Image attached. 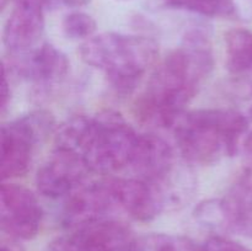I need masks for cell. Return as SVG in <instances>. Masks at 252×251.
Returning <instances> with one entry per match:
<instances>
[{"instance_id": "9a60e30c", "label": "cell", "mask_w": 252, "mask_h": 251, "mask_svg": "<svg viewBox=\"0 0 252 251\" xmlns=\"http://www.w3.org/2000/svg\"><path fill=\"white\" fill-rule=\"evenodd\" d=\"M225 64L236 93L252 96V31L233 29L225 34Z\"/></svg>"}, {"instance_id": "7a4b0ae2", "label": "cell", "mask_w": 252, "mask_h": 251, "mask_svg": "<svg viewBox=\"0 0 252 251\" xmlns=\"http://www.w3.org/2000/svg\"><path fill=\"white\" fill-rule=\"evenodd\" d=\"M139 135L120 113L103 111L65 121L57 132L56 147L81 155L91 172L108 175L129 169Z\"/></svg>"}, {"instance_id": "484cf974", "label": "cell", "mask_w": 252, "mask_h": 251, "mask_svg": "<svg viewBox=\"0 0 252 251\" xmlns=\"http://www.w3.org/2000/svg\"><path fill=\"white\" fill-rule=\"evenodd\" d=\"M9 1H10V0H0V6H1L2 10L5 9V6H6L7 2H9Z\"/></svg>"}, {"instance_id": "d6986e66", "label": "cell", "mask_w": 252, "mask_h": 251, "mask_svg": "<svg viewBox=\"0 0 252 251\" xmlns=\"http://www.w3.org/2000/svg\"><path fill=\"white\" fill-rule=\"evenodd\" d=\"M201 249L202 251H252L248 246L224 236H212L201 245Z\"/></svg>"}, {"instance_id": "5b68a950", "label": "cell", "mask_w": 252, "mask_h": 251, "mask_svg": "<svg viewBox=\"0 0 252 251\" xmlns=\"http://www.w3.org/2000/svg\"><path fill=\"white\" fill-rule=\"evenodd\" d=\"M53 126V116L46 111L30 112L2 126L0 142V174L2 180L26 174L34 148L52 132Z\"/></svg>"}, {"instance_id": "6da1fadb", "label": "cell", "mask_w": 252, "mask_h": 251, "mask_svg": "<svg viewBox=\"0 0 252 251\" xmlns=\"http://www.w3.org/2000/svg\"><path fill=\"white\" fill-rule=\"evenodd\" d=\"M213 69L211 34L199 26L192 27L153 73L137 101V116L155 127H174Z\"/></svg>"}, {"instance_id": "44dd1931", "label": "cell", "mask_w": 252, "mask_h": 251, "mask_svg": "<svg viewBox=\"0 0 252 251\" xmlns=\"http://www.w3.org/2000/svg\"><path fill=\"white\" fill-rule=\"evenodd\" d=\"M10 98V84L7 81V75L2 71V83H1V112L4 113L7 107Z\"/></svg>"}, {"instance_id": "4fadbf2b", "label": "cell", "mask_w": 252, "mask_h": 251, "mask_svg": "<svg viewBox=\"0 0 252 251\" xmlns=\"http://www.w3.org/2000/svg\"><path fill=\"white\" fill-rule=\"evenodd\" d=\"M43 10L36 5L16 2L2 33L10 54L25 53L39 46L44 33Z\"/></svg>"}, {"instance_id": "7c38bea8", "label": "cell", "mask_w": 252, "mask_h": 251, "mask_svg": "<svg viewBox=\"0 0 252 251\" xmlns=\"http://www.w3.org/2000/svg\"><path fill=\"white\" fill-rule=\"evenodd\" d=\"M4 64L9 73L37 84H53L63 80L69 71V59L61 49L51 43H42L36 48L20 54H10Z\"/></svg>"}, {"instance_id": "ffe728a7", "label": "cell", "mask_w": 252, "mask_h": 251, "mask_svg": "<svg viewBox=\"0 0 252 251\" xmlns=\"http://www.w3.org/2000/svg\"><path fill=\"white\" fill-rule=\"evenodd\" d=\"M234 5H235L236 19H252V0H234Z\"/></svg>"}, {"instance_id": "ba28073f", "label": "cell", "mask_w": 252, "mask_h": 251, "mask_svg": "<svg viewBox=\"0 0 252 251\" xmlns=\"http://www.w3.org/2000/svg\"><path fill=\"white\" fill-rule=\"evenodd\" d=\"M90 172L81 155L73 150L56 147L37 171V189L48 198H65L85 185Z\"/></svg>"}, {"instance_id": "8992f818", "label": "cell", "mask_w": 252, "mask_h": 251, "mask_svg": "<svg viewBox=\"0 0 252 251\" xmlns=\"http://www.w3.org/2000/svg\"><path fill=\"white\" fill-rule=\"evenodd\" d=\"M199 223L252 239V170H246L220 199H209L194 209Z\"/></svg>"}, {"instance_id": "9c48e42d", "label": "cell", "mask_w": 252, "mask_h": 251, "mask_svg": "<svg viewBox=\"0 0 252 251\" xmlns=\"http://www.w3.org/2000/svg\"><path fill=\"white\" fill-rule=\"evenodd\" d=\"M134 240L127 225L106 218L74 229L52 243L49 251H132Z\"/></svg>"}, {"instance_id": "2e32d148", "label": "cell", "mask_w": 252, "mask_h": 251, "mask_svg": "<svg viewBox=\"0 0 252 251\" xmlns=\"http://www.w3.org/2000/svg\"><path fill=\"white\" fill-rule=\"evenodd\" d=\"M132 251H202V249L186 236L155 233L135 238Z\"/></svg>"}, {"instance_id": "7402d4cb", "label": "cell", "mask_w": 252, "mask_h": 251, "mask_svg": "<svg viewBox=\"0 0 252 251\" xmlns=\"http://www.w3.org/2000/svg\"><path fill=\"white\" fill-rule=\"evenodd\" d=\"M16 2H26V4L36 5V6L47 9V7H54L58 5V0H16Z\"/></svg>"}, {"instance_id": "d4e9b609", "label": "cell", "mask_w": 252, "mask_h": 251, "mask_svg": "<svg viewBox=\"0 0 252 251\" xmlns=\"http://www.w3.org/2000/svg\"><path fill=\"white\" fill-rule=\"evenodd\" d=\"M12 240V239H11ZM1 251H20V248L16 245V240H12L11 243H4L1 246Z\"/></svg>"}, {"instance_id": "5bb4252c", "label": "cell", "mask_w": 252, "mask_h": 251, "mask_svg": "<svg viewBox=\"0 0 252 251\" xmlns=\"http://www.w3.org/2000/svg\"><path fill=\"white\" fill-rule=\"evenodd\" d=\"M177 164L171 145L155 134H140L129 169L137 179L160 182L169 176Z\"/></svg>"}, {"instance_id": "52a82bcc", "label": "cell", "mask_w": 252, "mask_h": 251, "mask_svg": "<svg viewBox=\"0 0 252 251\" xmlns=\"http://www.w3.org/2000/svg\"><path fill=\"white\" fill-rule=\"evenodd\" d=\"M43 211L37 197L24 186L2 184L0 189V224L12 240H31L41 229Z\"/></svg>"}, {"instance_id": "603a6c76", "label": "cell", "mask_w": 252, "mask_h": 251, "mask_svg": "<svg viewBox=\"0 0 252 251\" xmlns=\"http://www.w3.org/2000/svg\"><path fill=\"white\" fill-rule=\"evenodd\" d=\"M91 0H58V5H64L68 7H81L85 6Z\"/></svg>"}, {"instance_id": "83f0119b", "label": "cell", "mask_w": 252, "mask_h": 251, "mask_svg": "<svg viewBox=\"0 0 252 251\" xmlns=\"http://www.w3.org/2000/svg\"><path fill=\"white\" fill-rule=\"evenodd\" d=\"M118 1H128V0H118Z\"/></svg>"}, {"instance_id": "ac0fdd59", "label": "cell", "mask_w": 252, "mask_h": 251, "mask_svg": "<svg viewBox=\"0 0 252 251\" xmlns=\"http://www.w3.org/2000/svg\"><path fill=\"white\" fill-rule=\"evenodd\" d=\"M97 29L96 20L85 12L75 11L64 16L62 21V30L65 37L70 39L91 38Z\"/></svg>"}, {"instance_id": "8fae6325", "label": "cell", "mask_w": 252, "mask_h": 251, "mask_svg": "<svg viewBox=\"0 0 252 251\" xmlns=\"http://www.w3.org/2000/svg\"><path fill=\"white\" fill-rule=\"evenodd\" d=\"M116 208L107 179L83 185L64 198L61 223L65 228L78 229L84 225L102 220Z\"/></svg>"}, {"instance_id": "3957f363", "label": "cell", "mask_w": 252, "mask_h": 251, "mask_svg": "<svg viewBox=\"0 0 252 251\" xmlns=\"http://www.w3.org/2000/svg\"><path fill=\"white\" fill-rule=\"evenodd\" d=\"M248 126V118L233 108H202L185 112L177 120L175 140L185 160L211 165L238 152Z\"/></svg>"}, {"instance_id": "e0dca14e", "label": "cell", "mask_w": 252, "mask_h": 251, "mask_svg": "<svg viewBox=\"0 0 252 251\" xmlns=\"http://www.w3.org/2000/svg\"><path fill=\"white\" fill-rule=\"evenodd\" d=\"M175 9L186 10L208 17H235L234 0H165Z\"/></svg>"}, {"instance_id": "cb8c5ba5", "label": "cell", "mask_w": 252, "mask_h": 251, "mask_svg": "<svg viewBox=\"0 0 252 251\" xmlns=\"http://www.w3.org/2000/svg\"><path fill=\"white\" fill-rule=\"evenodd\" d=\"M244 152H245L246 159L252 164V132L246 137L245 143H244Z\"/></svg>"}, {"instance_id": "30bf717a", "label": "cell", "mask_w": 252, "mask_h": 251, "mask_svg": "<svg viewBox=\"0 0 252 251\" xmlns=\"http://www.w3.org/2000/svg\"><path fill=\"white\" fill-rule=\"evenodd\" d=\"M116 208L122 209L134 220H154L167 208L161 189L140 179H107Z\"/></svg>"}, {"instance_id": "277c9868", "label": "cell", "mask_w": 252, "mask_h": 251, "mask_svg": "<svg viewBox=\"0 0 252 251\" xmlns=\"http://www.w3.org/2000/svg\"><path fill=\"white\" fill-rule=\"evenodd\" d=\"M81 59L105 74L120 94H129L155 63L159 47L154 39L106 32L86 39L80 47Z\"/></svg>"}, {"instance_id": "4316f807", "label": "cell", "mask_w": 252, "mask_h": 251, "mask_svg": "<svg viewBox=\"0 0 252 251\" xmlns=\"http://www.w3.org/2000/svg\"><path fill=\"white\" fill-rule=\"evenodd\" d=\"M249 116H250V118L252 120V106L250 107V111H249Z\"/></svg>"}]
</instances>
